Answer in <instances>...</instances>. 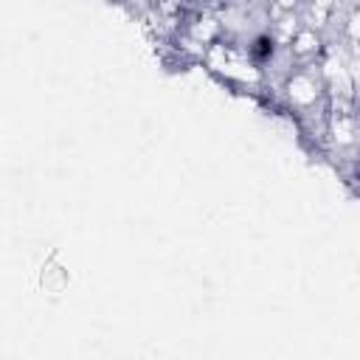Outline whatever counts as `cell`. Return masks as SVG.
Returning <instances> with one entry per match:
<instances>
[{"instance_id": "obj_1", "label": "cell", "mask_w": 360, "mask_h": 360, "mask_svg": "<svg viewBox=\"0 0 360 360\" xmlns=\"http://www.w3.org/2000/svg\"><path fill=\"white\" fill-rule=\"evenodd\" d=\"M270 53H273V42H270L267 37L256 39V45H253V59H256V62H267Z\"/></svg>"}]
</instances>
